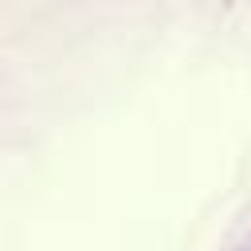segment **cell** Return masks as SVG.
Instances as JSON below:
<instances>
[]
</instances>
